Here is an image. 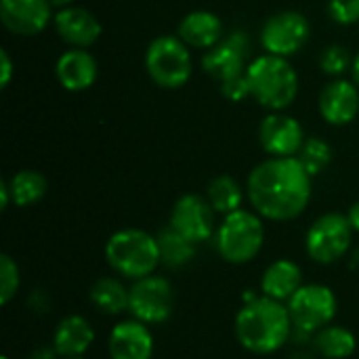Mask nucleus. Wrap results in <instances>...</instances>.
Segmentation results:
<instances>
[{
    "label": "nucleus",
    "mask_w": 359,
    "mask_h": 359,
    "mask_svg": "<svg viewBox=\"0 0 359 359\" xmlns=\"http://www.w3.org/2000/svg\"><path fill=\"white\" fill-rule=\"evenodd\" d=\"M311 179L297 156L267 158L248 175L246 196L263 219L276 223L292 221L309 206Z\"/></svg>",
    "instance_id": "obj_1"
},
{
    "label": "nucleus",
    "mask_w": 359,
    "mask_h": 359,
    "mask_svg": "<svg viewBox=\"0 0 359 359\" xmlns=\"http://www.w3.org/2000/svg\"><path fill=\"white\" fill-rule=\"evenodd\" d=\"M290 330L292 320L288 307L269 297H257L246 303L236 318V339L255 355L280 351L286 345Z\"/></svg>",
    "instance_id": "obj_2"
},
{
    "label": "nucleus",
    "mask_w": 359,
    "mask_h": 359,
    "mask_svg": "<svg viewBox=\"0 0 359 359\" xmlns=\"http://www.w3.org/2000/svg\"><path fill=\"white\" fill-rule=\"evenodd\" d=\"M246 78L250 84V97L271 111L290 107L299 95V76L286 57L265 53L252 59Z\"/></svg>",
    "instance_id": "obj_3"
},
{
    "label": "nucleus",
    "mask_w": 359,
    "mask_h": 359,
    "mask_svg": "<svg viewBox=\"0 0 359 359\" xmlns=\"http://www.w3.org/2000/svg\"><path fill=\"white\" fill-rule=\"evenodd\" d=\"M105 259L109 267L122 278L141 280L160 265V248L156 236L143 229H120L109 236L105 244Z\"/></svg>",
    "instance_id": "obj_4"
},
{
    "label": "nucleus",
    "mask_w": 359,
    "mask_h": 359,
    "mask_svg": "<svg viewBox=\"0 0 359 359\" xmlns=\"http://www.w3.org/2000/svg\"><path fill=\"white\" fill-rule=\"evenodd\" d=\"M265 242L263 217L250 210H236L223 217L215 233V244L223 261L244 265L252 261Z\"/></svg>",
    "instance_id": "obj_5"
},
{
    "label": "nucleus",
    "mask_w": 359,
    "mask_h": 359,
    "mask_svg": "<svg viewBox=\"0 0 359 359\" xmlns=\"http://www.w3.org/2000/svg\"><path fill=\"white\" fill-rule=\"evenodd\" d=\"M145 72L160 88H181L194 72L189 46L179 36H158L145 50Z\"/></svg>",
    "instance_id": "obj_6"
},
{
    "label": "nucleus",
    "mask_w": 359,
    "mask_h": 359,
    "mask_svg": "<svg viewBox=\"0 0 359 359\" xmlns=\"http://www.w3.org/2000/svg\"><path fill=\"white\" fill-rule=\"evenodd\" d=\"M353 227L347 215L326 212L311 223L305 236L307 255L320 265H332L341 261L351 248Z\"/></svg>",
    "instance_id": "obj_7"
},
{
    "label": "nucleus",
    "mask_w": 359,
    "mask_h": 359,
    "mask_svg": "<svg viewBox=\"0 0 359 359\" xmlns=\"http://www.w3.org/2000/svg\"><path fill=\"white\" fill-rule=\"evenodd\" d=\"M292 328L305 334H316L330 326L337 316V297L324 284H303L286 303Z\"/></svg>",
    "instance_id": "obj_8"
},
{
    "label": "nucleus",
    "mask_w": 359,
    "mask_h": 359,
    "mask_svg": "<svg viewBox=\"0 0 359 359\" xmlns=\"http://www.w3.org/2000/svg\"><path fill=\"white\" fill-rule=\"evenodd\" d=\"M175 307V290L162 276H147L135 280L128 288V311L143 324H162L170 318Z\"/></svg>",
    "instance_id": "obj_9"
},
{
    "label": "nucleus",
    "mask_w": 359,
    "mask_h": 359,
    "mask_svg": "<svg viewBox=\"0 0 359 359\" xmlns=\"http://www.w3.org/2000/svg\"><path fill=\"white\" fill-rule=\"evenodd\" d=\"M309 36H311V23L303 13L280 11L263 23L261 46L269 55L288 59L309 42Z\"/></svg>",
    "instance_id": "obj_10"
},
{
    "label": "nucleus",
    "mask_w": 359,
    "mask_h": 359,
    "mask_svg": "<svg viewBox=\"0 0 359 359\" xmlns=\"http://www.w3.org/2000/svg\"><path fill=\"white\" fill-rule=\"evenodd\" d=\"M248 50L250 38L244 29H236L229 36H223L212 48L204 50L202 67L208 76L219 82L231 80L236 76L246 74L248 69Z\"/></svg>",
    "instance_id": "obj_11"
},
{
    "label": "nucleus",
    "mask_w": 359,
    "mask_h": 359,
    "mask_svg": "<svg viewBox=\"0 0 359 359\" xmlns=\"http://www.w3.org/2000/svg\"><path fill=\"white\" fill-rule=\"evenodd\" d=\"M215 210L210 202L198 194L181 196L170 212V227L191 240L194 244L206 242L217 233L215 227Z\"/></svg>",
    "instance_id": "obj_12"
},
{
    "label": "nucleus",
    "mask_w": 359,
    "mask_h": 359,
    "mask_svg": "<svg viewBox=\"0 0 359 359\" xmlns=\"http://www.w3.org/2000/svg\"><path fill=\"white\" fill-rule=\"evenodd\" d=\"M259 141L269 158H294L305 143V130L297 118L273 111L263 118L259 126Z\"/></svg>",
    "instance_id": "obj_13"
},
{
    "label": "nucleus",
    "mask_w": 359,
    "mask_h": 359,
    "mask_svg": "<svg viewBox=\"0 0 359 359\" xmlns=\"http://www.w3.org/2000/svg\"><path fill=\"white\" fill-rule=\"evenodd\" d=\"M53 19L48 0H0V21L15 36H38Z\"/></svg>",
    "instance_id": "obj_14"
},
{
    "label": "nucleus",
    "mask_w": 359,
    "mask_h": 359,
    "mask_svg": "<svg viewBox=\"0 0 359 359\" xmlns=\"http://www.w3.org/2000/svg\"><path fill=\"white\" fill-rule=\"evenodd\" d=\"M320 116L332 126H345L359 114V86L355 82L334 78L320 93Z\"/></svg>",
    "instance_id": "obj_15"
},
{
    "label": "nucleus",
    "mask_w": 359,
    "mask_h": 359,
    "mask_svg": "<svg viewBox=\"0 0 359 359\" xmlns=\"http://www.w3.org/2000/svg\"><path fill=\"white\" fill-rule=\"evenodd\" d=\"M53 25L59 38L72 48H88L101 38L99 19L82 6H65L55 13Z\"/></svg>",
    "instance_id": "obj_16"
},
{
    "label": "nucleus",
    "mask_w": 359,
    "mask_h": 359,
    "mask_svg": "<svg viewBox=\"0 0 359 359\" xmlns=\"http://www.w3.org/2000/svg\"><path fill=\"white\" fill-rule=\"evenodd\" d=\"M107 351L111 359H151L154 337L147 324L139 320H124L109 332Z\"/></svg>",
    "instance_id": "obj_17"
},
{
    "label": "nucleus",
    "mask_w": 359,
    "mask_h": 359,
    "mask_svg": "<svg viewBox=\"0 0 359 359\" xmlns=\"http://www.w3.org/2000/svg\"><path fill=\"white\" fill-rule=\"evenodd\" d=\"M55 74L65 90L80 93L95 84L99 67L95 57L86 48H69L59 55L55 63Z\"/></svg>",
    "instance_id": "obj_18"
},
{
    "label": "nucleus",
    "mask_w": 359,
    "mask_h": 359,
    "mask_svg": "<svg viewBox=\"0 0 359 359\" xmlns=\"http://www.w3.org/2000/svg\"><path fill=\"white\" fill-rule=\"evenodd\" d=\"M177 36L189 46V48H200L208 50L223 38V23L219 15L212 11H191L187 13L177 27Z\"/></svg>",
    "instance_id": "obj_19"
},
{
    "label": "nucleus",
    "mask_w": 359,
    "mask_h": 359,
    "mask_svg": "<svg viewBox=\"0 0 359 359\" xmlns=\"http://www.w3.org/2000/svg\"><path fill=\"white\" fill-rule=\"evenodd\" d=\"M95 343V330L82 316L63 318L53 334V351L59 358H82Z\"/></svg>",
    "instance_id": "obj_20"
},
{
    "label": "nucleus",
    "mask_w": 359,
    "mask_h": 359,
    "mask_svg": "<svg viewBox=\"0 0 359 359\" xmlns=\"http://www.w3.org/2000/svg\"><path fill=\"white\" fill-rule=\"evenodd\" d=\"M303 286V271L301 267L290 259H278L271 263L263 278H261V290L263 297H269L280 303H288L290 297Z\"/></svg>",
    "instance_id": "obj_21"
},
{
    "label": "nucleus",
    "mask_w": 359,
    "mask_h": 359,
    "mask_svg": "<svg viewBox=\"0 0 359 359\" xmlns=\"http://www.w3.org/2000/svg\"><path fill=\"white\" fill-rule=\"evenodd\" d=\"M158 248H160V265L168 269H181L189 265L196 257V244L175 231L172 227H164L158 236Z\"/></svg>",
    "instance_id": "obj_22"
},
{
    "label": "nucleus",
    "mask_w": 359,
    "mask_h": 359,
    "mask_svg": "<svg viewBox=\"0 0 359 359\" xmlns=\"http://www.w3.org/2000/svg\"><path fill=\"white\" fill-rule=\"evenodd\" d=\"M8 189H11L13 204L19 208H25V206L38 204L46 196L48 183H46V177L42 172L25 168V170L15 172L8 179Z\"/></svg>",
    "instance_id": "obj_23"
},
{
    "label": "nucleus",
    "mask_w": 359,
    "mask_h": 359,
    "mask_svg": "<svg viewBox=\"0 0 359 359\" xmlns=\"http://www.w3.org/2000/svg\"><path fill=\"white\" fill-rule=\"evenodd\" d=\"M88 297L90 303L107 316H118L128 311V288L116 278H99L90 286Z\"/></svg>",
    "instance_id": "obj_24"
},
{
    "label": "nucleus",
    "mask_w": 359,
    "mask_h": 359,
    "mask_svg": "<svg viewBox=\"0 0 359 359\" xmlns=\"http://www.w3.org/2000/svg\"><path fill=\"white\" fill-rule=\"evenodd\" d=\"M313 345L318 353L326 359H347L349 355H353L358 347V339L351 330L330 324L320 332H316Z\"/></svg>",
    "instance_id": "obj_25"
},
{
    "label": "nucleus",
    "mask_w": 359,
    "mask_h": 359,
    "mask_svg": "<svg viewBox=\"0 0 359 359\" xmlns=\"http://www.w3.org/2000/svg\"><path fill=\"white\" fill-rule=\"evenodd\" d=\"M206 200L210 202L212 210L217 215H231L236 210L242 208V200H244V191L240 187V183L229 177V175H219L210 181L208 189H206Z\"/></svg>",
    "instance_id": "obj_26"
},
{
    "label": "nucleus",
    "mask_w": 359,
    "mask_h": 359,
    "mask_svg": "<svg viewBox=\"0 0 359 359\" xmlns=\"http://www.w3.org/2000/svg\"><path fill=\"white\" fill-rule=\"evenodd\" d=\"M301 164L305 166V170L311 177H318L320 172H324L330 162H332V147L328 145V141L320 139V137H307L299 156Z\"/></svg>",
    "instance_id": "obj_27"
},
{
    "label": "nucleus",
    "mask_w": 359,
    "mask_h": 359,
    "mask_svg": "<svg viewBox=\"0 0 359 359\" xmlns=\"http://www.w3.org/2000/svg\"><path fill=\"white\" fill-rule=\"evenodd\" d=\"M351 65H353V57H351L349 48L343 46V44H330V46H326V48L322 50V55H320V67H322V72L328 74V76L339 78V76H343L345 72H349Z\"/></svg>",
    "instance_id": "obj_28"
},
{
    "label": "nucleus",
    "mask_w": 359,
    "mask_h": 359,
    "mask_svg": "<svg viewBox=\"0 0 359 359\" xmlns=\"http://www.w3.org/2000/svg\"><path fill=\"white\" fill-rule=\"evenodd\" d=\"M17 290H19V267L8 255H2L0 257V303L8 305L13 297L17 294Z\"/></svg>",
    "instance_id": "obj_29"
},
{
    "label": "nucleus",
    "mask_w": 359,
    "mask_h": 359,
    "mask_svg": "<svg viewBox=\"0 0 359 359\" xmlns=\"http://www.w3.org/2000/svg\"><path fill=\"white\" fill-rule=\"evenodd\" d=\"M328 17L339 25L359 23V0H328Z\"/></svg>",
    "instance_id": "obj_30"
},
{
    "label": "nucleus",
    "mask_w": 359,
    "mask_h": 359,
    "mask_svg": "<svg viewBox=\"0 0 359 359\" xmlns=\"http://www.w3.org/2000/svg\"><path fill=\"white\" fill-rule=\"evenodd\" d=\"M221 93H223V97H225V99L236 101V103H240V101L248 99V97H250V84H248L246 74H242V76H236V78H231V80L221 82Z\"/></svg>",
    "instance_id": "obj_31"
},
{
    "label": "nucleus",
    "mask_w": 359,
    "mask_h": 359,
    "mask_svg": "<svg viewBox=\"0 0 359 359\" xmlns=\"http://www.w3.org/2000/svg\"><path fill=\"white\" fill-rule=\"evenodd\" d=\"M13 78V59L6 48H0V88H6Z\"/></svg>",
    "instance_id": "obj_32"
},
{
    "label": "nucleus",
    "mask_w": 359,
    "mask_h": 359,
    "mask_svg": "<svg viewBox=\"0 0 359 359\" xmlns=\"http://www.w3.org/2000/svg\"><path fill=\"white\" fill-rule=\"evenodd\" d=\"M8 204H13L11 189H8V181H0V210H6Z\"/></svg>",
    "instance_id": "obj_33"
},
{
    "label": "nucleus",
    "mask_w": 359,
    "mask_h": 359,
    "mask_svg": "<svg viewBox=\"0 0 359 359\" xmlns=\"http://www.w3.org/2000/svg\"><path fill=\"white\" fill-rule=\"evenodd\" d=\"M347 219H349V223H351L353 231H359V202H355V204L349 208V212H347Z\"/></svg>",
    "instance_id": "obj_34"
},
{
    "label": "nucleus",
    "mask_w": 359,
    "mask_h": 359,
    "mask_svg": "<svg viewBox=\"0 0 359 359\" xmlns=\"http://www.w3.org/2000/svg\"><path fill=\"white\" fill-rule=\"evenodd\" d=\"M351 72H353V82L359 86V50L358 55L353 57V65H351Z\"/></svg>",
    "instance_id": "obj_35"
},
{
    "label": "nucleus",
    "mask_w": 359,
    "mask_h": 359,
    "mask_svg": "<svg viewBox=\"0 0 359 359\" xmlns=\"http://www.w3.org/2000/svg\"><path fill=\"white\" fill-rule=\"evenodd\" d=\"M53 8H65V6H72L74 0H48Z\"/></svg>",
    "instance_id": "obj_36"
},
{
    "label": "nucleus",
    "mask_w": 359,
    "mask_h": 359,
    "mask_svg": "<svg viewBox=\"0 0 359 359\" xmlns=\"http://www.w3.org/2000/svg\"><path fill=\"white\" fill-rule=\"evenodd\" d=\"M63 359H84V358H63Z\"/></svg>",
    "instance_id": "obj_37"
},
{
    "label": "nucleus",
    "mask_w": 359,
    "mask_h": 359,
    "mask_svg": "<svg viewBox=\"0 0 359 359\" xmlns=\"http://www.w3.org/2000/svg\"><path fill=\"white\" fill-rule=\"evenodd\" d=\"M2 359H8V358H2Z\"/></svg>",
    "instance_id": "obj_38"
}]
</instances>
